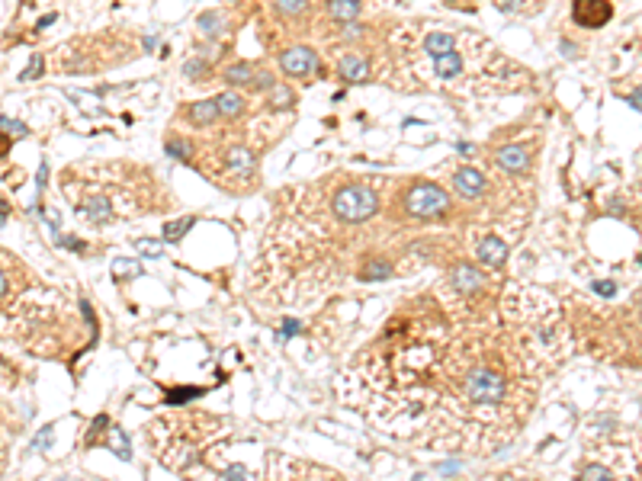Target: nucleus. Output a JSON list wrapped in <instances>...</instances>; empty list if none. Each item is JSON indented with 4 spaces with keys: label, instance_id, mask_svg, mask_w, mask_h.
Masks as SVG:
<instances>
[{
    "label": "nucleus",
    "instance_id": "f257e3e1",
    "mask_svg": "<svg viewBox=\"0 0 642 481\" xmlns=\"http://www.w3.org/2000/svg\"><path fill=\"white\" fill-rule=\"evenodd\" d=\"M463 395L472 405L495 407L508 398V379L495 366H472L466 373V379H463Z\"/></svg>",
    "mask_w": 642,
    "mask_h": 481
},
{
    "label": "nucleus",
    "instance_id": "f03ea898",
    "mask_svg": "<svg viewBox=\"0 0 642 481\" xmlns=\"http://www.w3.org/2000/svg\"><path fill=\"white\" fill-rule=\"evenodd\" d=\"M331 209L341 222L360 225L379 212V196H376V190L363 186V183H353V186H341V190L334 193Z\"/></svg>",
    "mask_w": 642,
    "mask_h": 481
},
{
    "label": "nucleus",
    "instance_id": "7ed1b4c3",
    "mask_svg": "<svg viewBox=\"0 0 642 481\" xmlns=\"http://www.w3.org/2000/svg\"><path fill=\"white\" fill-rule=\"evenodd\" d=\"M405 212L411 218H440L450 212V193L437 183H417L405 196Z\"/></svg>",
    "mask_w": 642,
    "mask_h": 481
},
{
    "label": "nucleus",
    "instance_id": "20e7f679",
    "mask_svg": "<svg viewBox=\"0 0 642 481\" xmlns=\"http://www.w3.org/2000/svg\"><path fill=\"white\" fill-rule=\"evenodd\" d=\"M280 67L283 74L289 77H305L312 71H318V55L309 49V45H296V49H286L280 55Z\"/></svg>",
    "mask_w": 642,
    "mask_h": 481
},
{
    "label": "nucleus",
    "instance_id": "39448f33",
    "mask_svg": "<svg viewBox=\"0 0 642 481\" xmlns=\"http://www.w3.org/2000/svg\"><path fill=\"white\" fill-rule=\"evenodd\" d=\"M575 3V19L578 26H588V29H601L610 17H613V7H610L607 0H572Z\"/></svg>",
    "mask_w": 642,
    "mask_h": 481
},
{
    "label": "nucleus",
    "instance_id": "423d86ee",
    "mask_svg": "<svg viewBox=\"0 0 642 481\" xmlns=\"http://www.w3.org/2000/svg\"><path fill=\"white\" fill-rule=\"evenodd\" d=\"M485 186H488V183H485V177L479 174L476 167H459L456 177H453V190H456L463 199H479L485 193Z\"/></svg>",
    "mask_w": 642,
    "mask_h": 481
},
{
    "label": "nucleus",
    "instance_id": "0eeeda50",
    "mask_svg": "<svg viewBox=\"0 0 642 481\" xmlns=\"http://www.w3.org/2000/svg\"><path fill=\"white\" fill-rule=\"evenodd\" d=\"M479 260H482L488 270H501L504 266V260H508V244L501 238H495V234H488V238L479 241Z\"/></svg>",
    "mask_w": 642,
    "mask_h": 481
},
{
    "label": "nucleus",
    "instance_id": "6e6552de",
    "mask_svg": "<svg viewBox=\"0 0 642 481\" xmlns=\"http://www.w3.org/2000/svg\"><path fill=\"white\" fill-rule=\"evenodd\" d=\"M450 286L459 292V295H472V292L482 289V273H479L472 263H459L450 273Z\"/></svg>",
    "mask_w": 642,
    "mask_h": 481
},
{
    "label": "nucleus",
    "instance_id": "1a4fd4ad",
    "mask_svg": "<svg viewBox=\"0 0 642 481\" xmlns=\"http://www.w3.org/2000/svg\"><path fill=\"white\" fill-rule=\"evenodd\" d=\"M495 164H498L501 170H508V174H524L527 164H530V154H527V148H520V145H508V148L498 151Z\"/></svg>",
    "mask_w": 642,
    "mask_h": 481
},
{
    "label": "nucleus",
    "instance_id": "9d476101",
    "mask_svg": "<svg viewBox=\"0 0 642 481\" xmlns=\"http://www.w3.org/2000/svg\"><path fill=\"white\" fill-rule=\"evenodd\" d=\"M337 71H341V77L347 83H367L369 81V65L360 58V55H344Z\"/></svg>",
    "mask_w": 642,
    "mask_h": 481
},
{
    "label": "nucleus",
    "instance_id": "9b49d317",
    "mask_svg": "<svg viewBox=\"0 0 642 481\" xmlns=\"http://www.w3.org/2000/svg\"><path fill=\"white\" fill-rule=\"evenodd\" d=\"M81 215L93 225H106V222H113V202H109L106 196H93L90 202L81 206Z\"/></svg>",
    "mask_w": 642,
    "mask_h": 481
},
{
    "label": "nucleus",
    "instance_id": "f8f14e48",
    "mask_svg": "<svg viewBox=\"0 0 642 481\" xmlns=\"http://www.w3.org/2000/svg\"><path fill=\"white\" fill-rule=\"evenodd\" d=\"M186 119L193 125H212L218 119L216 100H200V103H193V106H186Z\"/></svg>",
    "mask_w": 642,
    "mask_h": 481
},
{
    "label": "nucleus",
    "instance_id": "ddd939ff",
    "mask_svg": "<svg viewBox=\"0 0 642 481\" xmlns=\"http://www.w3.org/2000/svg\"><path fill=\"white\" fill-rule=\"evenodd\" d=\"M328 13L337 23H353L360 13V0H328Z\"/></svg>",
    "mask_w": 642,
    "mask_h": 481
},
{
    "label": "nucleus",
    "instance_id": "4468645a",
    "mask_svg": "<svg viewBox=\"0 0 642 481\" xmlns=\"http://www.w3.org/2000/svg\"><path fill=\"white\" fill-rule=\"evenodd\" d=\"M216 106H218V113H222V116H241V113H244V97H241V93H234V90H225L216 100Z\"/></svg>",
    "mask_w": 642,
    "mask_h": 481
},
{
    "label": "nucleus",
    "instance_id": "2eb2a0df",
    "mask_svg": "<svg viewBox=\"0 0 642 481\" xmlns=\"http://www.w3.org/2000/svg\"><path fill=\"white\" fill-rule=\"evenodd\" d=\"M437 74L443 77V81H450V77H456L459 71H463V58H459L456 51H447V55H437Z\"/></svg>",
    "mask_w": 642,
    "mask_h": 481
},
{
    "label": "nucleus",
    "instance_id": "dca6fc26",
    "mask_svg": "<svg viewBox=\"0 0 642 481\" xmlns=\"http://www.w3.org/2000/svg\"><path fill=\"white\" fill-rule=\"evenodd\" d=\"M453 45H456V35H450V33H434V35H427L424 39V49L431 51V55H447V51H453Z\"/></svg>",
    "mask_w": 642,
    "mask_h": 481
},
{
    "label": "nucleus",
    "instance_id": "f3484780",
    "mask_svg": "<svg viewBox=\"0 0 642 481\" xmlns=\"http://www.w3.org/2000/svg\"><path fill=\"white\" fill-rule=\"evenodd\" d=\"M193 225H196V218H193V215L177 218V222H167V225H164V241H167V244H177V241H184V234L190 231Z\"/></svg>",
    "mask_w": 642,
    "mask_h": 481
},
{
    "label": "nucleus",
    "instance_id": "a211bd4d",
    "mask_svg": "<svg viewBox=\"0 0 642 481\" xmlns=\"http://www.w3.org/2000/svg\"><path fill=\"white\" fill-rule=\"evenodd\" d=\"M225 161H228V167H232V170H254V154H250L248 148H241V145H238V148H232L225 154Z\"/></svg>",
    "mask_w": 642,
    "mask_h": 481
},
{
    "label": "nucleus",
    "instance_id": "6ab92c4d",
    "mask_svg": "<svg viewBox=\"0 0 642 481\" xmlns=\"http://www.w3.org/2000/svg\"><path fill=\"white\" fill-rule=\"evenodd\" d=\"M250 77H254V67H250L248 61H238V65H232L225 71V81L232 83V87H248Z\"/></svg>",
    "mask_w": 642,
    "mask_h": 481
},
{
    "label": "nucleus",
    "instance_id": "aec40b11",
    "mask_svg": "<svg viewBox=\"0 0 642 481\" xmlns=\"http://www.w3.org/2000/svg\"><path fill=\"white\" fill-rule=\"evenodd\" d=\"M164 151H167V158H177V161H184V164H186V161L193 158L190 145H186L184 138H170V141H167V145H164Z\"/></svg>",
    "mask_w": 642,
    "mask_h": 481
},
{
    "label": "nucleus",
    "instance_id": "412c9836",
    "mask_svg": "<svg viewBox=\"0 0 642 481\" xmlns=\"http://www.w3.org/2000/svg\"><path fill=\"white\" fill-rule=\"evenodd\" d=\"M0 129L7 135H17V138H29V125L19 122V119H10V116H0Z\"/></svg>",
    "mask_w": 642,
    "mask_h": 481
},
{
    "label": "nucleus",
    "instance_id": "4be33fe9",
    "mask_svg": "<svg viewBox=\"0 0 642 481\" xmlns=\"http://www.w3.org/2000/svg\"><path fill=\"white\" fill-rule=\"evenodd\" d=\"M392 273L395 270L385 263V260H376V263H369L367 270H363V279H389Z\"/></svg>",
    "mask_w": 642,
    "mask_h": 481
},
{
    "label": "nucleus",
    "instance_id": "5701e85b",
    "mask_svg": "<svg viewBox=\"0 0 642 481\" xmlns=\"http://www.w3.org/2000/svg\"><path fill=\"white\" fill-rule=\"evenodd\" d=\"M109 446H113V453H119V459H132V453H129V446H125V433L119 430H109Z\"/></svg>",
    "mask_w": 642,
    "mask_h": 481
},
{
    "label": "nucleus",
    "instance_id": "b1692460",
    "mask_svg": "<svg viewBox=\"0 0 642 481\" xmlns=\"http://www.w3.org/2000/svg\"><path fill=\"white\" fill-rule=\"evenodd\" d=\"M196 395H202V389H174L167 391V405H184V401H193Z\"/></svg>",
    "mask_w": 642,
    "mask_h": 481
},
{
    "label": "nucleus",
    "instance_id": "393cba45",
    "mask_svg": "<svg viewBox=\"0 0 642 481\" xmlns=\"http://www.w3.org/2000/svg\"><path fill=\"white\" fill-rule=\"evenodd\" d=\"M578 481H613V475H610L604 465H588Z\"/></svg>",
    "mask_w": 642,
    "mask_h": 481
},
{
    "label": "nucleus",
    "instance_id": "a878e982",
    "mask_svg": "<svg viewBox=\"0 0 642 481\" xmlns=\"http://www.w3.org/2000/svg\"><path fill=\"white\" fill-rule=\"evenodd\" d=\"M135 247H138V254H145V257H161V254H164V244H158V241H151V238L135 241Z\"/></svg>",
    "mask_w": 642,
    "mask_h": 481
},
{
    "label": "nucleus",
    "instance_id": "bb28decb",
    "mask_svg": "<svg viewBox=\"0 0 642 481\" xmlns=\"http://www.w3.org/2000/svg\"><path fill=\"white\" fill-rule=\"evenodd\" d=\"M305 3H309V0H273V7L280 10V13H286V17H292V13H302V10H305Z\"/></svg>",
    "mask_w": 642,
    "mask_h": 481
},
{
    "label": "nucleus",
    "instance_id": "cd10ccee",
    "mask_svg": "<svg viewBox=\"0 0 642 481\" xmlns=\"http://www.w3.org/2000/svg\"><path fill=\"white\" fill-rule=\"evenodd\" d=\"M250 83L257 87V90H273L276 83L273 77H270V71H254V77H250Z\"/></svg>",
    "mask_w": 642,
    "mask_h": 481
},
{
    "label": "nucleus",
    "instance_id": "c85d7f7f",
    "mask_svg": "<svg viewBox=\"0 0 642 481\" xmlns=\"http://www.w3.org/2000/svg\"><path fill=\"white\" fill-rule=\"evenodd\" d=\"M42 71H45V65H42V58L35 55V58H29V67H26V71H23L19 77H23V81H33V77H39Z\"/></svg>",
    "mask_w": 642,
    "mask_h": 481
},
{
    "label": "nucleus",
    "instance_id": "c756f323",
    "mask_svg": "<svg viewBox=\"0 0 642 481\" xmlns=\"http://www.w3.org/2000/svg\"><path fill=\"white\" fill-rule=\"evenodd\" d=\"M218 26H222L218 13H206V17H200V29H206V33H216Z\"/></svg>",
    "mask_w": 642,
    "mask_h": 481
},
{
    "label": "nucleus",
    "instance_id": "7c9ffc66",
    "mask_svg": "<svg viewBox=\"0 0 642 481\" xmlns=\"http://www.w3.org/2000/svg\"><path fill=\"white\" fill-rule=\"evenodd\" d=\"M113 273H119V276L138 273V263H132V260H116V263H113Z\"/></svg>",
    "mask_w": 642,
    "mask_h": 481
},
{
    "label": "nucleus",
    "instance_id": "2f4dec72",
    "mask_svg": "<svg viewBox=\"0 0 642 481\" xmlns=\"http://www.w3.org/2000/svg\"><path fill=\"white\" fill-rule=\"evenodd\" d=\"M202 71H206V65H202L200 58H193V61H186V65H184V74L186 77H202Z\"/></svg>",
    "mask_w": 642,
    "mask_h": 481
},
{
    "label": "nucleus",
    "instance_id": "473e14b6",
    "mask_svg": "<svg viewBox=\"0 0 642 481\" xmlns=\"http://www.w3.org/2000/svg\"><path fill=\"white\" fill-rule=\"evenodd\" d=\"M244 478H248V475H244L241 465H232V468L225 472V481H244Z\"/></svg>",
    "mask_w": 642,
    "mask_h": 481
},
{
    "label": "nucleus",
    "instance_id": "72a5a7b5",
    "mask_svg": "<svg viewBox=\"0 0 642 481\" xmlns=\"http://www.w3.org/2000/svg\"><path fill=\"white\" fill-rule=\"evenodd\" d=\"M292 97H289V90L286 87H276V97H273V106H286Z\"/></svg>",
    "mask_w": 642,
    "mask_h": 481
},
{
    "label": "nucleus",
    "instance_id": "f704fd0d",
    "mask_svg": "<svg viewBox=\"0 0 642 481\" xmlns=\"http://www.w3.org/2000/svg\"><path fill=\"white\" fill-rule=\"evenodd\" d=\"M49 443H51V423H49V427H45V430L39 433V437H35V446H39V449H45V446H49Z\"/></svg>",
    "mask_w": 642,
    "mask_h": 481
},
{
    "label": "nucleus",
    "instance_id": "c9c22d12",
    "mask_svg": "<svg viewBox=\"0 0 642 481\" xmlns=\"http://www.w3.org/2000/svg\"><path fill=\"white\" fill-rule=\"evenodd\" d=\"M613 282H594V292H601V295H613Z\"/></svg>",
    "mask_w": 642,
    "mask_h": 481
},
{
    "label": "nucleus",
    "instance_id": "e433bc0d",
    "mask_svg": "<svg viewBox=\"0 0 642 481\" xmlns=\"http://www.w3.org/2000/svg\"><path fill=\"white\" fill-rule=\"evenodd\" d=\"M45 180H49V164L42 161L39 164V190H45Z\"/></svg>",
    "mask_w": 642,
    "mask_h": 481
},
{
    "label": "nucleus",
    "instance_id": "4c0bfd02",
    "mask_svg": "<svg viewBox=\"0 0 642 481\" xmlns=\"http://www.w3.org/2000/svg\"><path fill=\"white\" fill-rule=\"evenodd\" d=\"M296 331H299V321H286L283 334H296Z\"/></svg>",
    "mask_w": 642,
    "mask_h": 481
},
{
    "label": "nucleus",
    "instance_id": "58836bf2",
    "mask_svg": "<svg viewBox=\"0 0 642 481\" xmlns=\"http://www.w3.org/2000/svg\"><path fill=\"white\" fill-rule=\"evenodd\" d=\"M456 151H459V154H469V151H472V145H469V141H459Z\"/></svg>",
    "mask_w": 642,
    "mask_h": 481
},
{
    "label": "nucleus",
    "instance_id": "ea45409f",
    "mask_svg": "<svg viewBox=\"0 0 642 481\" xmlns=\"http://www.w3.org/2000/svg\"><path fill=\"white\" fill-rule=\"evenodd\" d=\"M629 106H633V109H639V87H636V90H633V97H629Z\"/></svg>",
    "mask_w": 642,
    "mask_h": 481
},
{
    "label": "nucleus",
    "instance_id": "a19ab883",
    "mask_svg": "<svg viewBox=\"0 0 642 481\" xmlns=\"http://www.w3.org/2000/svg\"><path fill=\"white\" fill-rule=\"evenodd\" d=\"M51 23H55V13H49L45 19H39V29H45V26H51Z\"/></svg>",
    "mask_w": 642,
    "mask_h": 481
},
{
    "label": "nucleus",
    "instance_id": "79ce46f5",
    "mask_svg": "<svg viewBox=\"0 0 642 481\" xmlns=\"http://www.w3.org/2000/svg\"><path fill=\"white\" fill-rule=\"evenodd\" d=\"M3 292H7V273L0 270V295H3Z\"/></svg>",
    "mask_w": 642,
    "mask_h": 481
},
{
    "label": "nucleus",
    "instance_id": "37998d69",
    "mask_svg": "<svg viewBox=\"0 0 642 481\" xmlns=\"http://www.w3.org/2000/svg\"><path fill=\"white\" fill-rule=\"evenodd\" d=\"M3 212H7V202H3V199H0V215H3Z\"/></svg>",
    "mask_w": 642,
    "mask_h": 481
},
{
    "label": "nucleus",
    "instance_id": "c03bdc74",
    "mask_svg": "<svg viewBox=\"0 0 642 481\" xmlns=\"http://www.w3.org/2000/svg\"><path fill=\"white\" fill-rule=\"evenodd\" d=\"M3 222H7V218H3V215H0V228H3Z\"/></svg>",
    "mask_w": 642,
    "mask_h": 481
}]
</instances>
